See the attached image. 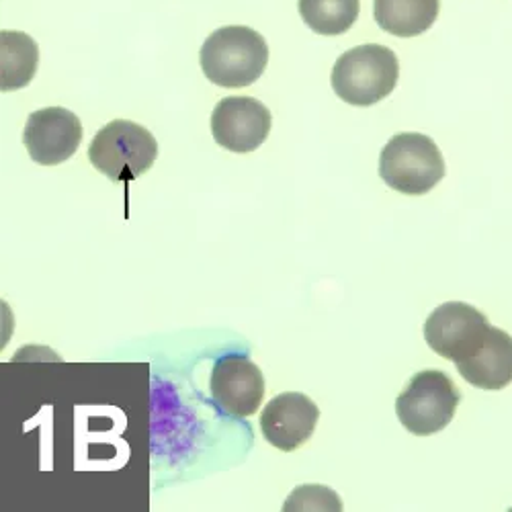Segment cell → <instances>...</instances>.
<instances>
[{
    "mask_svg": "<svg viewBox=\"0 0 512 512\" xmlns=\"http://www.w3.org/2000/svg\"><path fill=\"white\" fill-rule=\"evenodd\" d=\"M439 7L441 0H373V15L386 33L416 37L435 25Z\"/></svg>",
    "mask_w": 512,
    "mask_h": 512,
    "instance_id": "7c38bea8",
    "label": "cell"
},
{
    "mask_svg": "<svg viewBox=\"0 0 512 512\" xmlns=\"http://www.w3.org/2000/svg\"><path fill=\"white\" fill-rule=\"evenodd\" d=\"M398 76V56L386 46L367 44L340 56L330 80L338 99L355 107H371L392 95Z\"/></svg>",
    "mask_w": 512,
    "mask_h": 512,
    "instance_id": "7a4b0ae2",
    "label": "cell"
},
{
    "mask_svg": "<svg viewBox=\"0 0 512 512\" xmlns=\"http://www.w3.org/2000/svg\"><path fill=\"white\" fill-rule=\"evenodd\" d=\"M23 142L33 162L56 166L76 154L82 142V123L64 107L39 109L27 119Z\"/></svg>",
    "mask_w": 512,
    "mask_h": 512,
    "instance_id": "9c48e42d",
    "label": "cell"
},
{
    "mask_svg": "<svg viewBox=\"0 0 512 512\" xmlns=\"http://www.w3.org/2000/svg\"><path fill=\"white\" fill-rule=\"evenodd\" d=\"M461 394L451 377L437 369L416 373L396 400V414L404 429L416 437H431L451 424Z\"/></svg>",
    "mask_w": 512,
    "mask_h": 512,
    "instance_id": "5b68a950",
    "label": "cell"
},
{
    "mask_svg": "<svg viewBox=\"0 0 512 512\" xmlns=\"http://www.w3.org/2000/svg\"><path fill=\"white\" fill-rule=\"evenodd\" d=\"M359 0H300V15L304 23L318 35H343L357 17Z\"/></svg>",
    "mask_w": 512,
    "mask_h": 512,
    "instance_id": "5bb4252c",
    "label": "cell"
},
{
    "mask_svg": "<svg viewBox=\"0 0 512 512\" xmlns=\"http://www.w3.org/2000/svg\"><path fill=\"white\" fill-rule=\"evenodd\" d=\"M39 64V50L27 33L0 31V91L25 89Z\"/></svg>",
    "mask_w": 512,
    "mask_h": 512,
    "instance_id": "4fadbf2b",
    "label": "cell"
},
{
    "mask_svg": "<svg viewBox=\"0 0 512 512\" xmlns=\"http://www.w3.org/2000/svg\"><path fill=\"white\" fill-rule=\"evenodd\" d=\"M379 177L390 189L404 195H426L445 179V160L429 136L398 134L379 158Z\"/></svg>",
    "mask_w": 512,
    "mask_h": 512,
    "instance_id": "3957f363",
    "label": "cell"
},
{
    "mask_svg": "<svg viewBox=\"0 0 512 512\" xmlns=\"http://www.w3.org/2000/svg\"><path fill=\"white\" fill-rule=\"evenodd\" d=\"M199 60L209 82L224 89H244L263 76L269 46L259 31L232 25L213 31L203 41Z\"/></svg>",
    "mask_w": 512,
    "mask_h": 512,
    "instance_id": "6da1fadb",
    "label": "cell"
},
{
    "mask_svg": "<svg viewBox=\"0 0 512 512\" xmlns=\"http://www.w3.org/2000/svg\"><path fill=\"white\" fill-rule=\"evenodd\" d=\"M455 367L469 386L488 392L504 390L512 383V336L490 326L478 353Z\"/></svg>",
    "mask_w": 512,
    "mask_h": 512,
    "instance_id": "8fae6325",
    "label": "cell"
},
{
    "mask_svg": "<svg viewBox=\"0 0 512 512\" xmlns=\"http://www.w3.org/2000/svg\"><path fill=\"white\" fill-rule=\"evenodd\" d=\"M211 398L228 416L248 418L265 398V377L246 355H224L216 361L209 381Z\"/></svg>",
    "mask_w": 512,
    "mask_h": 512,
    "instance_id": "ba28073f",
    "label": "cell"
},
{
    "mask_svg": "<svg viewBox=\"0 0 512 512\" xmlns=\"http://www.w3.org/2000/svg\"><path fill=\"white\" fill-rule=\"evenodd\" d=\"M488 328V318L478 308L447 302L426 318L424 340L439 357L459 363L478 353Z\"/></svg>",
    "mask_w": 512,
    "mask_h": 512,
    "instance_id": "8992f818",
    "label": "cell"
},
{
    "mask_svg": "<svg viewBox=\"0 0 512 512\" xmlns=\"http://www.w3.org/2000/svg\"><path fill=\"white\" fill-rule=\"evenodd\" d=\"M271 125V111L252 97H226L211 113L213 140L236 154L261 148L269 138Z\"/></svg>",
    "mask_w": 512,
    "mask_h": 512,
    "instance_id": "52a82bcc",
    "label": "cell"
},
{
    "mask_svg": "<svg viewBox=\"0 0 512 512\" xmlns=\"http://www.w3.org/2000/svg\"><path fill=\"white\" fill-rule=\"evenodd\" d=\"M318 406L300 392H287L273 398L261 414V431L267 443L279 451H295L316 431Z\"/></svg>",
    "mask_w": 512,
    "mask_h": 512,
    "instance_id": "30bf717a",
    "label": "cell"
},
{
    "mask_svg": "<svg viewBox=\"0 0 512 512\" xmlns=\"http://www.w3.org/2000/svg\"><path fill=\"white\" fill-rule=\"evenodd\" d=\"M89 158L113 183H130L152 168L158 158V142L146 127L115 119L97 132Z\"/></svg>",
    "mask_w": 512,
    "mask_h": 512,
    "instance_id": "277c9868",
    "label": "cell"
},
{
    "mask_svg": "<svg viewBox=\"0 0 512 512\" xmlns=\"http://www.w3.org/2000/svg\"><path fill=\"white\" fill-rule=\"evenodd\" d=\"M283 510H343V502L326 486H300L287 498Z\"/></svg>",
    "mask_w": 512,
    "mask_h": 512,
    "instance_id": "9a60e30c",
    "label": "cell"
}]
</instances>
